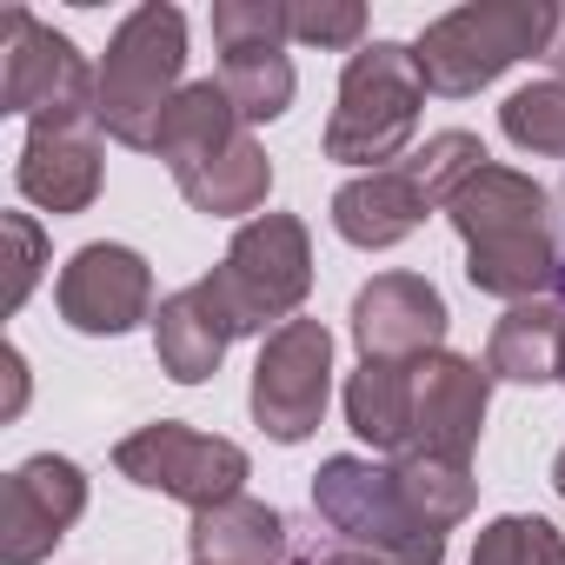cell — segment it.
<instances>
[{
  "label": "cell",
  "instance_id": "obj_1",
  "mask_svg": "<svg viewBox=\"0 0 565 565\" xmlns=\"http://www.w3.org/2000/svg\"><path fill=\"white\" fill-rule=\"evenodd\" d=\"M446 220L466 239L472 294L525 307V300H545V287H558L565 259H558V239H552V193L532 173H512V167L486 160L446 200Z\"/></svg>",
  "mask_w": 565,
  "mask_h": 565
},
{
  "label": "cell",
  "instance_id": "obj_2",
  "mask_svg": "<svg viewBox=\"0 0 565 565\" xmlns=\"http://www.w3.org/2000/svg\"><path fill=\"white\" fill-rule=\"evenodd\" d=\"M486 167V147L479 134L466 127H446L433 134L419 153H406L399 167H380V173H360L333 193V226L347 246H366V253H386L399 239L419 233L426 213H446V200Z\"/></svg>",
  "mask_w": 565,
  "mask_h": 565
},
{
  "label": "cell",
  "instance_id": "obj_3",
  "mask_svg": "<svg viewBox=\"0 0 565 565\" xmlns=\"http://www.w3.org/2000/svg\"><path fill=\"white\" fill-rule=\"evenodd\" d=\"M180 67H186V14L167 0L134 8L100 61V94H94V120L107 140L153 153L167 107L180 100Z\"/></svg>",
  "mask_w": 565,
  "mask_h": 565
},
{
  "label": "cell",
  "instance_id": "obj_4",
  "mask_svg": "<svg viewBox=\"0 0 565 565\" xmlns=\"http://www.w3.org/2000/svg\"><path fill=\"white\" fill-rule=\"evenodd\" d=\"M558 34V8L552 0H472V8H452L439 14L426 34H419V74L433 94L446 100H466L479 87H492L505 67L519 61H545Z\"/></svg>",
  "mask_w": 565,
  "mask_h": 565
},
{
  "label": "cell",
  "instance_id": "obj_5",
  "mask_svg": "<svg viewBox=\"0 0 565 565\" xmlns=\"http://www.w3.org/2000/svg\"><path fill=\"white\" fill-rule=\"evenodd\" d=\"M419 107H426V74L419 54L399 41H373L347 61L340 74V107L327 120V160L340 167H399L406 140L419 134Z\"/></svg>",
  "mask_w": 565,
  "mask_h": 565
},
{
  "label": "cell",
  "instance_id": "obj_6",
  "mask_svg": "<svg viewBox=\"0 0 565 565\" xmlns=\"http://www.w3.org/2000/svg\"><path fill=\"white\" fill-rule=\"evenodd\" d=\"M206 287L220 294V307L233 313L239 333H279L287 320H300L307 294H313V239L307 220L294 213H259L233 233L226 259L206 273Z\"/></svg>",
  "mask_w": 565,
  "mask_h": 565
},
{
  "label": "cell",
  "instance_id": "obj_7",
  "mask_svg": "<svg viewBox=\"0 0 565 565\" xmlns=\"http://www.w3.org/2000/svg\"><path fill=\"white\" fill-rule=\"evenodd\" d=\"M313 512L360 552H380L393 565H446V532H433L406 505L393 466H373V459H353V452L327 459L313 472Z\"/></svg>",
  "mask_w": 565,
  "mask_h": 565
},
{
  "label": "cell",
  "instance_id": "obj_8",
  "mask_svg": "<svg viewBox=\"0 0 565 565\" xmlns=\"http://www.w3.org/2000/svg\"><path fill=\"white\" fill-rule=\"evenodd\" d=\"M114 466H120V479H134L147 492H167L193 512H213V505L239 499V479H246V452L233 439L193 433L180 419H153V426L127 433L114 446Z\"/></svg>",
  "mask_w": 565,
  "mask_h": 565
},
{
  "label": "cell",
  "instance_id": "obj_9",
  "mask_svg": "<svg viewBox=\"0 0 565 565\" xmlns=\"http://www.w3.org/2000/svg\"><path fill=\"white\" fill-rule=\"evenodd\" d=\"M94 94H100V74L87 67V54L67 34H54L28 8L0 14V107L8 114L67 120V114H94Z\"/></svg>",
  "mask_w": 565,
  "mask_h": 565
},
{
  "label": "cell",
  "instance_id": "obj_10",
  "mask_svg": "<svg viewBox=\"0 0 565 565\" xmlns=\"http://www.w3.org/2000/svg\"><path fill=\"white\" fill-rule=\"evenodd\" d=\"M333 399V333L320 320H287L259 340L253 360V419L266 439L300 446Z\"/></svg>",
  "mask_w": 565,
  "mask_h": 565
},
{
  "label": "cell",
  "instance_id": "obj_11",
  "mask_svg": "<svg viewBox=\"0 0 565 565\" xmlns=\"http://www.w3.org/2000/svg\"><path fill=\"white\" fill-rule=\"evenodd\" d=\"M54 307H61V320H67L74 333H87V340H120V333H134L140 320H153V266H147L134 246H120V239H94V246H81V253L61 266Z\"/></svg>",
  "mask_w": 565,
  "mask_h": 565
},
{
  "label": "cell",
  "instance_id": "obj_12",
  "mask_svg": "<svg viewBox=\"0 0 565 565\" xmlns=\"http://www.w3.org/2000/svg\"><path fill=\"white\" fill-rule=\"evenodd\" d=\"M87 512V472L61 452H34L0 486V565H41Z\"/></svg>",
  "mask_w": 565,
  "mask_h": 565
},
{
  "label": "cell",
  "instance_id": "obj_13",
  "mask_svg": "<svg viewBox=\"0 0 565 565\" xmlns=\"http://www.w3.org/2000/svg\"><path fill=\"white\" fill-rule=\"evenodd\" d=\"M446 320H452L446 294L426 273H373L353 294V347H360V360L413 366V360L439 353Z\"/></svg>",
  "mask_w": 565,
  "mask_h": 565
},
{
  "label": "cell",
  "instance_id": "obj_14",
  "mask_svg": "<svg viewBox=\"0 0 565 565\" xmlns=\"http://www.w3.org/2000/svg\"><path fill=\"white\" fill-rule=\"evenodd\" d=\"M486 406H492V373L466 353H426L413 360V452H439L472 466L479 433H486Z\"/></svg>",
  "mask_w": 565,
  "mask_h": 565
},
{
  "label": "cell",
  "instance_id": "obj_15",
  "mask_svg": "<svg viewBox=\"0 0 565 565\" xmlns=\"http://www.w3.org/2000/svg\"><path fill=\"white\" fill-rule=\"evenodd\" d=\"M14 186L47 206L54 220L67 213H87L100 200V120L94 114H47L28 127V147H21V167H14Z\"/></svg>",
  "mask_w": 565,
  "mask_h": 565
},
{
  "label": "cell",
  "instance_id": "obj_16",
  "mask_svg": "<svg viewBox=\"0 0 565 565\" xmlns=\"http://www.w3.org/2000/svg\"><path fill=\"white\" fill-rule=\"evenodd\" d=\"M233 340H239V327H233V313L220 307V294L206 287V279H193V287L167 294L160 313H153V353H160V373L180 380V386L213 380V366L226 360Z\"/></svg>",
  "mask_w": 565,
  "mask_h": 565
},
{
  "label": "cell",
  "instance_id": "obj_17",
  "mask_svg": "<svg viewBox=\"0 0 565 565\" xmlns=\"http://www.w3.org/2000/svg\"><path fill=\"white\" fill-rule=\"evenodd\" d=\"M193 565H294L287 552V519H279L266 499H226L213 512H193Z\"/></svg>",
  "mask_w": 565,
  "mask_h": 565
},
{
  "label": "cell",
  "instance_id": "obj_18",
  "mask_svg": "<svg viewBox=\"0 0 565 565\" xmlns=\"http://www.w3.org/2000/svg\"><path fill=\"white\" fill-rule=\"evenodd\" d=\"M239 134H253V127L239 120V107L226 100V87H220V81H186V87H180V100H173V107H167V120H160L153 153L167 160V173H173V180H186L193 167H206L213 153H226Z\"/></svg>",
  "mask_w": 565,
  "mask_h": 565
},
{
  "label": "cell",
  "instance_id": "obj_19",
  "mask_svg": "<svg viewBox=\"0 0 565 565\" xmlns=\"http://www.w3.org/2000/svg\"><path fill=\"white\" fill-rule=\"evenodd\" d=\"M558 366H565V307L558 300L505 307V320L492 327V347H486V373L512 380V386H552Z\"/></svg>",
  "mask_w": 565,
  "mask_h": 565
},
{
  "label": "cell",
  "instance_id": "obj_20",
  "mask_svg": "<svg viewBox=\"0 0 565 565\" xmlns=\"http://www.w3.org/2000/svg\"><path fill=\"white\" fill-rule=\"evenodd\" d=\"M173 186H180L186 206L206 213V220H259V206H266V193H273V160L259 153L253 134H239L226 153H213L206 167H193V173L173 180Z\"/></svg>",
  "mask_w": 565,
  "mask_h": 565
},
{
  "label": "cell",
  "instance_id": "obj_21",
  "mask_svg": "<svg viewBox=\"0 0 565 565\" xmlns=\"http://www.w3.org/2000/svg\"><path fill=\"white\" fill-rule=\"evenodd\" d=\"M347 426L373 452H413V366L360 360V373L347 380Z\"/></svg>",
  "mask_w": 565,
  "mask_h": 565
},
{
  "label": "cell",
  "instance_id": "obj_22",
  "mask_svg": "<svg viewBox=\"0 0 565 565\" xmlns=\"http://www.w3.org/2000/svg\"><path fill=\"white\" fill-rule=\"evenodd\" d=\"M393 479H399L406 505H413L433 532H452V525L472 519V505H479V479H472V466L439 459V452H399V459H393Z\"/></svg>",
  "mask_w": 565,
  "mask_h": 565
},
{
  "label": "cell",
  "instance_id": "obj_23",
  "mask_svg": "<svg viewBox=\"0 0 565 565\" xmlns=\"http://www.w3.org/2000/svg\"><path fill=\"white\" fill-rule=\"evenodd\" d=\"M220 87H226V100L239 107L246 127H266L294 107L300 81H294L287 47H239V54H220Z\"/></svg>",
  "mask_w": 565,
  "mask_h": 565
},
{
  "label": "cell",
  "instance_id": "obj_24",
  "mask_svg": "<svg viewBox=\"0 0 565 565\" xmlns=\"http://www.w3.org/2000/svg\"><path fill=\"white\" fill-rule=\"evenodd\" d=\"M499 127H505V140H512L519 153L565 160V74H552V81H532V87L505 94Z\"/></svg>",
  "mask_w": 565,
  "mask_h": 565
},
{
  "label": "cell",
  "instance_id": "obj_25",
  "mask_svg": "<svg viewBox=\"0 0 565 565\" xmlns=\"http://www.w3.org/2000/svg\"><path fill=\"white\" fill-rule=\"evenodd\" d=\"M472 565H565V539L539 512H505L479 532Z\"/></svg>",
  "mask_w": 565,
  "mask_h": 565
},
{
  "label": "cell",
  "instance_id": "obj_26",
  "mask_svg": "<svg viewBox=\"0 0 565 565\" xmlns=\"http://www.w3.org/2000/svg\"><path fill=\"white\" fill-rule=\"evenodd\" d=\"M213 41H220V54L287 47L294 41V0H213Z\"/></svg>",
  "mask_w": 565,
  "mask_h": 565
},
{
  "label": "cell",
  "instance_id": "obj_27",
  "mask_svg": "<svg viewBox=\"0 0 565 565\" xmlns=\"http://www.w3.org/2000/svg\"><path fill=\"white\" fill-rule=\"evenodd\" d=\"M294 41L307 47H353L366 41V8L360 0H294Z\"/></svg>",
  "mask_w": 565,
  "mask_h": 565
},
{
  "label": "cell",
  "instance_id": "obj_28",
  "mask_svg": "<svg viewBox=\"0 0 565 565\" xmlns=\"http://www.w3.org/2000/svg\"><path fill=\"white\" fill-rule=\"evenodd\" d=\"M0 233L14 239V259H8V300H0V307L21 313L28 294H34V279H41V266H47V233H41L28 213H8V220H0Z\"/></svg>",
  "mask_w": 565,
  "mask_h": 565
},
{
  "label": "cell",
  "instance_id": "obj_29",
  "mask_svg": "<svg viewBox=\"0 0 565 565\" xmlns=\"http://www.w3.org/2000/svg\"><path fill=\"white\" fill-rule=\"evenodd\" d=\"M21 399H28V366H21V353L8 347V406H0V419H14Z\"/></svg>",
  "mask_w": 565,
  "mask_h": 565
},
{
  "label": "cell",
  "instance_id": "obj_30",
  "mask_svg": "<svg viewBox=\"0 0 565 565\" xmlns=\"http://www.w3.org/2000/svg\"><path fill=\"white\" fill-rule=\"evenodd\" d=\"M307 565H393V558H380V552H360V545H340V552H320V558H307Z\"/></svg>",
  "mask_w": 565,
  "mask_h": 565
},
{
  "label": "cell",
  "instance_id": "obj_31",
  "mask_svg": "<svg viewBox=\"0 0 565 565\" xmlns=\"http://www.w3.org/2000/svg\"><path fill=\"white\" fill-rule=\"evenodd\" d=\"M545 61H552V74H565V8H558V34H552V47H545Z\"/></svg>",
  "mask_w": 565,
  "mask_h": 565
},
{
  "label": "cell",
  "instance_id": "obj_32",
  "mask_svg": "<svg viewBox=\"0 0 565 565\" xmlns=\"http://www.w3.org/2000/svg\"><path fill=\"white\" fill-rule=\"evenodd\" d=\"M552 486H558V499H565V446H558V459H552Z\"/></svg>",
  "mask_w": 565,
  "mask_h": 565
}]
</instances>
